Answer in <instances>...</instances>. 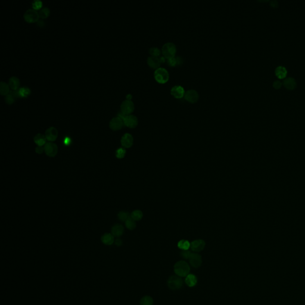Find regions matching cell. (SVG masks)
<instances>
[{"instance_id": "obj_32", "label": "cell", "mask_w": 305, "mask_h": 305, "mask_svg": "<svg viewBox=\"0 0 305 305\" xmlns=\"http://www.w3.org/2000/svg\"><path fill=\"white\" fill-rule=\"evenodd\" d=\"M131 218V215L126 212H120L118 214V218L121 221L126 222L129 218Z\"/></svg>"}, {"instance_id": "obj_2", "label": "cell", "mask_w": 305, "mask_h": 305, "mask_svg": "<svg viewBox=\"0 0 305 305\" xmlns=\"http://www.w3.org/2000/svg\"><path fill=\"white\" fill-rule=\"evenodd\" d=\"M154 76L157 83H167L169 79V74L167 70L162 67H159L156 69Z\"/></svg>"}, {"instance_id": "obj_41", "label": "cell", "mask_w": 305, "mask_h": 305, "mask_svg": "<svg viewBox=\"0 0 305 305\" xmlns=\"http://www.w3.org/2000/svg\"><path fill=\"white\" fill-rule=\"evenodd\" d=\"M115 243L117 246H121L122 244V241L120 239H117L115 240Z\"/></svg>"}, {"instance_id": "obj_28", "label": "cell", "mask_w": 305, "mask_h": 305, "mask_svg": "<svg viewBox=\"0 0 305 305\" xmlns=\"http://www.w3.org/2000/svg\"><path fill=\"white\" fill-rule=\"evenodd\" d=\"M19 94L21 97H26L31 94V89L26 87H20L19 89Z\"/></svg>"}, {"instance_id": "obj_10", "label": "cell", "mask_w": 305, "mask_h": 305, "mask_svg": "<svg viewBox=\"0 0 305 305\" xmlns=\"http://www.w3.org/2000/svg\"><path fill=\"white\" fill-rule=\"evenodd\" d=\"M45 136L49 142L55 141L58 137L57 129L54 126H51L45 131Z\"/></svg>"}, {"instance_id": "obj_23", "label": "cell", "mask_w": 305, "mask_h": 305, "mask_svg": "<svg viewBox=\"0 0 305 305\" xmlns=\"http://www.w3.org/2000/svg\"><path fill=\"white\" fill-rule=\"evenodd\" d=\"M185 282L190 287H194L197 284V278L193 274H189L185 278Z\"/></svg>"}, {"instance_id": "obj_24", "label": "cell", "mask_w": 305, "mask_h": 305, "mask_svg": "<svg viewBox=\"0 0 305 305\" xmlns=\"http://www.w3.org/2000/svg\"><path fill=\"white\" fill-rule=\"evenodd\" d=\"M167 64L171 66H175L180 65L182 63V59L181 57H175L167 59Z\"/></svg>"}, {"instance_id": "obj_14", "label": "cell", "mask_w": 305, "mask_h": 305, "mask_svg": "<svg viewBox=\"0 0 305 305\" xmlns=\"http://www.w3.org/2000/svg\"><path fill=\"white\" fill-rule=\"evenodd\" d=\"M121 144L125 148H130L133 145V138L132 135L129 133H126L121 138Z\"/></svg>"}, {"instance_id": "obj_3", "label": "cell", "mask_w": 305, "mask_h": 305, "mask_svg": "<svg viewBox=\"0 0 305 305\" xmlns=\"http://www.w3.org/2000/svg\"><path fill=\"white\" fill-rule=\"evenodd\" d=\"M162 53L166 59L173 57L176 52V47L172 42L165 44L162 49Z\"/></svg>"}, {"instance_id": "obj_36", "label": "cell", "mask_w": 305, "mask_h": 305, "mask_svg": "<svg viewBox=\"0 0 305 305\" xmlns=\"http://www.w3.org/2000/svg\"><path fill=\"white\" fill-rule=\"evenodd\" d=\"M32 8L35 10H40L42 8V2L41 0H34L32 3Z\"/></svg>"}, {"instance_id": "obj_18", "label": "cell", "mask_w": 305, "mask_h": 305, "mask_svg": "<svg viewBox=\"0 0 305 305\" xmlns=\"http://www.w3.org/2000/svg\"><path fill=\"white\" fill-rule=\"evenodd\" d=\"M283 85L286 88L289 90H293L296 88L297 83L296 80L293 78H287L283 81Z\"/></svg>"}, {"instance_id": "obj_25", "label": "cell", "mask_w": 305, "mask_h": 305, "mask_svg": "<svg viewBox=\"0 0 305 305\" xmlns=\"http://www.w3.org/2000/svg\"><path fill=\"white\" fill-rule=\"evenodd\" d=\"M10 87L8 83L1 81L0 83V94L2 95H6L10 92Z\"/></svg>"}, {"instance_id": "obj_8", "label": "cell", "mask_w": 305, "mask_h": 305, "mask_svg": "<svg viewBox=\"0 0 305 305\" xmlns=\"http://www.w3.org/2000/svg\"><path fill=\"white\" fill-rule=\"evenodd\" d=\"M124 125V121L118 116L113 117L109 122V127L113 131L121 129Z\"/></svg>"}, {"instance_id": "obj_27", "label": "cell", "mask_w": 305, "mask_h": 305, "mask_svg": "<svg viewBox=\"0 0 305 305\" xmlns=\"http://www.w3.org/2000/svg\"><path fill=\"white\" fill-rule=\"evenodd\" d=\"M38 13H39V16H40V18H41L42 19H46L50 16V9L48 7H42L39 10Z\"/></svg>"}, {"instance_id": "obj_42", "label": "cell", "mask_w": 305, "mask_h": 305, "mask_svg": "<svg viewBox=\"0 0 305 305\" xmlns=\"http://www.w3.org/2000/svg\"><path fill=\"white\" fill-rule=\"evenodd\" d=\"M271 6L273 7H277L278 6V1H271Z\"/></svg>"}, {"instance_id": "obj_5", "label": "cell", "mask_w": 305, "mask_h": 305, "mask_svg": "<svg viewBox=\"0 0 305 305\" xmlns=\"http://www.w3.org/2000/svg\"><path fill=\"white\" fill-rule=\"evenodd\" d=\"M23 17L25 20L28 23L37 22L40 19L38 11L33 8L28 9L25 11Z\"/></svg>"}, {"instance_id": "obj_30", "label": "cell", "mask_w": 305, "mask_h": 305, "mask_svg": "<svg viewBox=\"0 0 305 305\" xmlns=\"http://www.w3.org/2000/svg\"><path fill=\"white\" fill-rule=\"evenodd\" d=\"M153 299L150 296H146L141 299V305H153Z\"/></svg>"}, {"instance_id": "obj_40", "label": "cell", "mask_w": 305, "mask_h": 305, "mask_svg": "<svg viewBox=\"0 0 305 305\" xmlns=\"http://www.w3.org/2000/svg\"><path fill=\"white\" fill-rule=\"evenodd\" d=\"M35 151L37 154L41 155L44 151V147L43 146H38L35 149Z\"/></svg>"}, {"instance_id": "obj_34", "label": "cell", "mask_w": 305, "mask_h": 305, "mask_svg": "<svg viewBox=\"0 0 305 305\" xmlns=\"http://www.w3.org/2000/svg\"><path fill=\"white\" fill-rule=\"evenodd\" d=\"M126 153V151L125 149H124V148H119V149H117L116 151V157L119 159H123L124 157L125 156Z\"/></svg>"}, {"instance_id": "obj_13", "label": "cell", "mask_w": 305, "mask_h": 305, "mask_svg": "<svg viewBox=\"0 0 305 305\" xmlns=\"http://www.w3.org/2000/svg\"><path fill=\"white\" fill-rule=\"evenodd\" d=\"M206 246L205 241L202 239H196L191 243L190 248L193 252H200L202 251Z\"/></svg>"}, {"instance_id": "obj_31", "label": "cell", "mask_w": 305, "mask_h": 305, "mask_svg": "<svg viewBox=\"0 0 305 305\" xmlns=\"http://www.w3.org/2000/svg\"><path fill=\"white\" fill-rule=\"evenodd\" d=\"M125 226L126 227V228L130 230H133L136 227V222H135V221H134L133 219L131 218V217L130 218H129L126 222H125Z\"/></svg>"}, {"instance_id": "obj_39", "label": "cell", "mask_w": 305, "mask_h": 305, "mask_svg": "<svg viewBox=\"0 0 305 305\" xmlns=\"http://www.w3.org/2000/svg\"><path fill=\"white\" fill-rule=\"evenodd\" d=\"M63 142H64V144L66 146H69L71 144V143H72V140H71V138L70 137H65V138L64 139Z\"/></svg>"}, {"instance_id": "obj_6", "label": "cell", "mask_w": 305, "mask_h": 305, "mask_svg": "<svg viewBox=\"0 0 305 305\" xmlns=\"http://www.w3.org/2000/svg\"><path fill=\"white\" fill-rule=\"evenodd\" d=\"M135 108L134 103L131 100H125L121 104V110L125 115H129L133 112Z\"/></svg>"}, {"instance_id": "obj_7", "label": "cell", "mask_w": 305, "mask_h": 305, "mask_svg": "<svg viewBox=\"0 0 305 305\" xmlns=\"http://www.w3.org/2000/svg\"><path fill=\"white\" fill-rule=\"evenodd\" d=\"M44 151L48 156H56L58 153L57 146L53 142H49L44 146Z\"/></svg>"}, {"instance_id": "obj_33", "label": "cell", "mask_w": 305, "mask_h": 305, "mask_svg": "<svg viewBox=\"0 0 305 305\" xmlns=\"http://www.w3.org/2000/svg\"><path fill=\"white\" fill-rule=\"evenodd\" d=\"M15 99H16V98H15V97L13 95V93H12V92H11V91H10V92L8 93V94H7V95L5 96V99H4V100H5V101H6L7 104H13V103L15 102Z\"/></svg>"}, {"instance_id": "obj_43", "label": "cell", "mask_w": 305, "mask_h": 305, "mask_svg": "<svg viewBox=\"0 0 305 305\" xmlns=\"http://www.w3.org/2000/svg\"><path fill=\"white\" fill-rule=\"evenodd\" d=\"M131 99H132V95L131 94H128L126 95V100H131Z\"/></svg>"}, {"instance_id": "obj_16", "label": "cell", "mask_w": 305, "mask_h": 305, "mask_svg": "<svg viewBox=\"0 0 305 305\" xmlns=\"http://www.w3.org/2000/svg\"><path fill=\"white\" fill-rule=\"evenodd\" d=\"M125 231L124 227L121 224H116L113 225L111 230V234L115 237H119L123 235Z\"/></svg>"}, {"instance_id": "obj_20", "label": "cell", "mask_w": 305, "mask_h": 305, "mask_svg": "<svg viewBox=\"0 0 305 305\" xmlns=\"http://www.w3.org/2000/svg\"><path fill=\"white\" fill-rule=\"evenodd\" d=\"M20 84V79L16 76H11L8 80V85L12 90H17L19 89Z\"/></svg>"}, {"instance_id": "obj_22", "label": "cell", "mask_w": 305, "mask_h": 305, "mask_svg": "<svg viewBox=\"0 0 305 305\" xmlns=\"http://www.w3.org/2000/svg\"><path fill=\"white\" fill-rule=\"evenodd\" d=\"M275 75L279 79H284L287 75V70L284 66H278L275 69Z\"/></svg>"}, {"instance_id": "obj_12", "label": "cell", "mask_w": 305, "mask_h": 305, "mask_svg": "<svg viewBox=\"0 0 305 305\" xmlns=\"http://www.w3.org/2000/svg\"><path fill=\"white\" fill-rule=\"evenodd\" d=\"M189 261L191 265L193 267L197 268L202 264V258L201 255H200L198 253H192L189 258Z\"/></svg>"}, {"instance_id": "obj_38", "label": "cell", "mask_w": 305, "mask_h": 305, "mask_svg": "<svg viewBox=\"0 0 305 305\" xmlns=\"http://www.w3.org/2000/svg\"><path fill=\"white\" fill-rule=\"evenodd\" d=\"M282 83H281V81H278V80H277V81H275L273 83V84H272L273 87L275 89H276V90L280 89L281 88V87H282Z\"/></svg>"}, {"instance_id": "obj_4", "label": "cell", "mask_w": 305, "mask_h": 305, "mask_svg": "<svg viewBox=\"0 0 305 305\" xmlns=\"http://www.w3.org/2000/svg\"><path fill=\"white\" fill-rule=\"evenodd\" d=\"M183 285V280L181 277L178 275L171 276L167 281L169 288L172 290H177L181 289Z\"/></svg>"}, {"instance_id": "obj_26", "label": "cell", "mask_w": 305, "mask_h": 305, "mask_svg": "<svg viewBox=\"0 0 305 305\" xmlns=\"http://www.w3.org/2000/svg\"><path fill=\"white\" fill-rule=\"evenodd\" d=\"M190 246H191V243L187 240L182 239L178 243V247L182 250H189L190 248Z\"/></svg>"}, {"instance_id": "obj_11", "label": "cell", "mask_w": 305, "mask_h": 305, "mask_svg": "<svg viewBox=\"0 0 305 305\" xmlns=\"http://www.w3.org/2000/svg\"><path fill=\"white\" fill-rule=\"evenodd\" d=\"M124 125L130 128H135L138 124V118L135 116L129 115H127L124 120Z\"/></svg>"}, {"instance_id": "obj_17", "label": "cell", "mask_w": 305, "mask_h": 305, "mask_svg": "<svg viewBox=\"0 0 305 305\" xmlns=\"http://www.w3.org/2000/svg\"><path fill=\"white\" fill-rule=\"evenodd\" d=\"M101 240L104 244L111 246L115 243V237L112 234L106 233L101 236Z\"/></svg>"}, {"instance_id": "obj_21", "label": "cell", "mask_w": 305, "mask_h": 305, "mask_svg": "<svg viewBox=\"0 0 305 305\" xmlns=\"http://www.w3.org/2000/svg\"><path fill=\"white\" fill-rule=\"evenodd\" d=\"M33 141L38 146H43L46 144V141L47 138L45 136V135H43L42 133H37L33 138Z\"/></svg>"}, {"instance_id": "obj_19", "label": "cell", "mask_w": 305, "mask_h": 305, "mask_svg": "<svg viewBox=\"0 0 305 305\" xmlns=\"http://www.w3.org/2000/svg\"><path fill=\"white\" fill-rule=\"evenodd\" d=\"M147 64L150 67L157 69L159 68L161 62L160 58L158 57H154L151 56L147 58Z\"/></svg>"}, {"instance_id": "obj_9", "label": "cell", "mask_w": 305, "mask_h": 305, "mask_svg": "<svg viewBox=\"0 0 305 305\" xmlns=\"http://www.w3.org/2000/svg\"><path fill=\"white\" fill-rule=\"evenodd\" d=\"M184 97L185 99L191 103H195L198 101L199 95L197 91L191 89L185 92Z\"/></svg>"}, {"instance_id": "obj_1", "label": "cell", "mask_w": 305, "mask_h": 305, "mask_svg": "<svg viewBox=\"0 0 305 305\" xmlns=\"http://www.w3.org/2000/svg\"><path fill=\"white\" fill-rule=\"evenodd\" d=\"M174 271L180 277H186L190 273V266L184 261H179L174 265Z\"/></svg>"}, {"instance_id": "obj_29", "label": "cell", "mask_w": 305, "mask_h": 305, "mask_svg": "<svg viewBox=\"0 0 305 305\" xmlns=\"http://www.w3.org/2000/svg\"><path fill=\"white\" fill-rule=\"evenodd\" d=\"M131 217L134 221H140L141 219L142 218L143 214L141 210H134L132 212V214H131Z\"/></svg>"}, {"instance_id": "obj_35", "label": "cell", "mask_w": 305, "mask_h": 305, "mask_svg": "<svg viewBox=\"0 0 305 305\" xmlns=\"http://www.w3.org/2000/svg\"><path fill=\"white\" fill-rule=\"evenodd\" d=\"M161 51L157 47H151L149 50V53L151 55V56L158 57L160 55Z\"/></svg>"}, {"instance_id": "obj_37", "label": "cell", "mask_w": 305, "mask_h": 305, "mask_svg": "<svg viewBox=\"0 0 305 305\" xmlns=\"http://www.w3.org/2000/svg\"><path fill=\"white\" fill-rule=\"evenodd\" d=\"M191 252L189 250H182L181 252V256L185 259H189L190 256L191 255Z\"/></svg>"}, {"instance_id": "obj_15", "label": "cell", "mask_w": 305, "mask_h": 305, "mask_svg": "<svg viewBox=\"0 0 305 305\" xmlns=\"http://www.w3.org/2000/svg\"><path fill=\"white\" fill-rule=\"evenodd\" d=\"M171 93L176 99H181L185 95L184 88L180 85H175L171 90Z\"/></svg>"}]
</instances>
